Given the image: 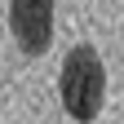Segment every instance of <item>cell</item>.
I'll list each match as a JSON object with an SVG mask.
<instances>
[{
  "label": "cell",
  "mask_w": 124,
  "mask_h": 124,
  "mask_svg": "<svg viewBox=\"0 0 124 124\" xmlns=\"http://www.w3.org/2000/svg\"><path fill=\"white\" fill-rule=\"evenodd\" d=\"M58 98H62V111H67L75 124H93L102 115V102H106V67L93 44H75V49L62 58V71H58Z\"/></svg>",
  "instance_id": "1"
},
{
  "label": "cell",
  "mask_w": 124,
  "mask_h": 124,
  "mask_svg": "<svg viewBox=\"0 0 124 124\" xmlns=\"http://www.w3.org/2000/svg\"><path fill=\"white\" fill-rule=\"evenodd\" d=\"M9 31L22 53L40 58L53 44V0H9Z\"/></svg>",
  "instance_id": "2"
}]
</instances>
